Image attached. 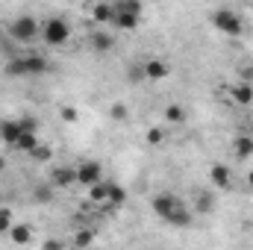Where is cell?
<instances>
[{"label":"cell","instance_id":"6da1fadb","mask_svg":"<svg viewBox=\"0 0 253 250\" xmlns=\"http://www.w3.org/2000/svg\"><path fill=\"white\" fill-rule=\"evenodd\" d=\"M47 68L50 65H47V59L42 53H27V56H18V59H12L6 65V74L9 77H39Z\"/></svg>","mask_w":253,"mask_h":250},{"label":"cell","instance_id":"7a4b0ae2","mask_svg":"<svg viewBox=\"0 0 253 250\" xmlns=\"http://www.w3.org/2000/svg\"><path fill=\"white\" fill-rule=\"evenodd\" d=\"M212 27H215L221 36H230V39H236V36L245 33V21H242V15L233 12V9H215V12H212Z\"/></svg>","mask_w":253,"mask_h":250},{"label":"cell","instance_id":"3957f363","mask_svg":"<svg viewBox=\"0 0 253 250\" xmlns=\"http://www.w3.org/2000/svg\"><path fill=\"white\" fill-rule=\"evenodd\" d=\"M9 36L18 42V44H30L42 36V24L33 18V15H18L12 24H9Z\"/></svg>","mask_w":253,"mask_h":250},{"label":"cell","instance_id":"277c9868","mask_svg":"<svg viewBox=\"0 0 253 250\" xmlns=\"http://www.w3.org/2000/svg\"><path fill=\"white\" fill-rule=\"evenodd\" d=\"M42 39L50 44V47H62L68 44V39H71V27H68V21L65 18H47L44 24H42Z\"/></svg>","mask_w":253,"mask_h":250},{"label":"cell","instance_id":"5b68a950","mask_svg":"<svg viewBox=\"0 0 253 250\" xmlns=\"http://www.w3.org/2000/svg\"><path fill=\"white\" fill-rule=\"evenodd\" d=\"M100 180H103V168H100V162L85 159V162L77 165V183H80V186H94V183H100Z\"/></svg>","mask_w":253,"mask_h":250},{"label":"cell","instance_id":"8992f818","mask_svg":"<svg viewBox=\"0 0 253 250\" xmlns=\"http://www.w3.org/2000/svg\"><path fill=\"white\" fill-rule=\"evenodd\" d=\"M180 206H183V200H180L177 194H171V191H162V194H156V197L150 200V209H153L162 221H165L174 209H180Z\"/></svg>","mask_w":253,"mask_h":250},{"label":"cell","instance_id":"52a82bcc","mask_svg":"<svg viewBox=\"0 0 253 250\" xmlns=\"http://www.w3.org/2000/svg\"><path fill=\"white\" fill-rule=\"evenodd\" d=\"M141 74H144V80H165L171 74V68L165 59H147V62H141Z\"/></svg>","mask_w":253,"mask_h":250},{"label":"cell","instance_id":"ba28073f","mask_svg":"<svg viewBox=\"0 0 253 250\" xmlns=\"http://www.w3.org/2000/svg\"><path fill=\"white\" fill-rule=\"evenodd\" d=\"M50 183L56 188H71L77 183V168H65V165L53 168V171H50Z\"/></svg>","mask_w":253,"mask_h":250},{"label":"cell","instance_id":"9c48e42d","mask_svg":"<svg viewBox=\"0 0 253 250\" xmlns=\"http://www.w3.org/2000/svg\"><path fill=\"white\" fill-rule=\"evenodd\" d=\"M191 221H194V215H191V209L183 203L180 209H174L168 218H165V224H171V227H177V230H186V227H191Z\"/></svg>","mask_w":253,"mask_h":250},{"label":"cell","instance_id":"30bf717a","mask_svg":"<svg viewBox=\"0 0 253 250\" xmlns=\"http://www.w3.org/2000/svg\"><path fill=\"white\" fill-rule=\"evenodd\" d=\"M115 6V3H112ZM138 21H141V15H132V12H126V9H115V18H112V24L118 27V30H135L138 27Z\"/></svg>","mask_w":253,"mask_h":250},{"label":"cell","instance_id":"8fae6325","mask_svg":"<svg viewBox=\"0 0 253 250\" xmlns=\"http://www.w3.org/2000/svg\"><path fill=\"white\" fill-rule=\"evenodd\" d=\"M21 132H24L21 121H0V141H6L9 147H15V141H18Z\"/></svg>","mask_w":253,"mask_h":250},{"label":"cell","instance_id":"7c38bea8","mask_svg":"<svg viewBox=\"0 0 253 250\" xmlns=\"http://www.w3.org/2000/svg\"><path fill=\"white\" fill-rule=\"evenodd\" d=\"M6 236H9L12 245H30V242H33V227H27V224H12Z\"/></svg>","mask_w":253,"mask_h":250},{"label":"cell","instance_id":"4fadbf2b","mask_svg":"<svg viewBox=\"0 0 253 250\" xmlns=\"http://www.w3.org/2000/svg\"><path fill=\"white\" fill-rule=\"evenodd\" d=\"M230 177H233V171L227 168V165H212L209 168V180H212V186H218V188H227L230 186Z\"/></svg>","mask_w":253,"mask_h":250},{"label":"cell","instance_id":"5bb4252c","mask_svg":"<svg viewBox=\"0 0 253 250\" xmlns=\"http://www.w3.org/2000/svg\"><path fill=\"white\" fill-rule=\"evenodd\" d=\"M91 18H94V24H112L115 6H112V3H94V6H91Z\"/></svg>","mask_w":253,"mask_h":250},{"label":"cell","instance_id":"9a60e30c","mask_svg":"<svg viewBox=\"0 0 253 250\" xmlns=\"http://www.w3.org/2000/svg\"><path fill=\"white\" fill-rule=\"evenodd\" d=\"M88 42H91V47H94L97 53H109V50L115 47V39H112L109 33H91Z\"/></svg>","mask_w":253,"mask_h":250},{"label":"cell","instance_id":"2e32d148","mask_svg":"<svg viewBox=\"0 0 253 250\" xmlns=\"http://www.w3.org/2000/svg\"><path fill=\"white\" fill-rule=\"evenodd\" d=\"M36 144H39V129H24V132L18 135V141H15V150H21V153H30Z\"/></svg>","mask_w":253,"mask_h":250},{"label":"cell","instance_id":"e0dca14e","mask_svg":"<svg viewBox=\"0 0 253 250\" xmlns=\"http://www.w3.org/2000/svg\"><path fill=\"white\" fill-rule=\"evenodd\" d=\"M233 100H236L239 106H251L253 103V85L251 83H236V85H233Z\"/></svg>","mask_w":253,"mask_h":250},{"label":"cell","instance_id":"ac0fdd59","mask_svg":"<svg viewBox=\"0 0 253 250\" xmlns=\"http://www.w3.org/2000/svg\"><path fill=\"white\" fill-rule=\"evenodd\" d=\"M126 203V188H121L118 183L109 180V188H106V206H124Z\"/></svg>","mask_w":253,"mask_h":250},{"label":"cell","instance_id":"d6986e66","mask_svg":"<svg viewBox=\"0 0 253 250\" xmlns=\"http://www.w3.org/2000/svg\"><path fill=\"white\" fill-rule=\"evenodd\" d=\"M233 153H236L239 159L253 156V138H251V135H239V138L233 141Z\"/></svg>","mask_w":253,"mask_h":250},{"label":"cell","instance_id":"ffe728a7","mask_svg":"<svg viewBox=\"0 0 253 250\" xmlns=\"http://www.w3.org/2000/svg\"><path fill=\"white\" fill-rule=\"evenodd\" d=\"M106 188H109V180H100V183L88 186V197H91L94 203H106Z\"/></svg>","mask_w":253,"mask_h":250},{"label":"cell","instance_id":"44dd1931","mask_svg":"<svg viewBox=\"0 0 253 250\" xmlns=\"http://www.w3.org/2000/svg\"><path fill=\"white\" fill-rule=\"evenodd\" d=\"M53 183H50V186H39L36 188V191H33V200H36V203H42V206H44V203H50V200H53Z\"/></svg>","mask_w":253,"mask_h":250},{"label":"cell","instance_id":"7402d4cb","mask_svg":"<svg viewBox=\"0 0 253 250\" xmlns=\"http://www.w3.org/2000/svg\"><path fill=\"white\" fill-rule=\"evenodd\" d=\"M165 118H168L171 124H183V121H186V109L177 106V103H171V106L165 109Z\"/></svg>","mask_w":253,"mask_h":250},{"label":"cell","instance_id":"603a6c76","mask_svg":"<svg viewBox=\"0 0 253 250\" xmlns=\"http://www.w3.org/2000/svg\"><path fill=\"white\" fill-rule=\"evenodd\" d=\"M27 156H33V159H36V162H47V159H50V156H53V150H50V147H47V144H36V147H33V150H30V153H27Z\"/></svg>","mask_w":253,"mask_h":250},{"label":"cell","instance_id":"cb8c5ba5","mask_svg":"<svg viewBox=\"0 0 253 250\" xmlns=\"http://www.w3.org/2000/svg\"><path fill=\"white\" fill-rule=\"evenodd\" d=\"M115 9H126V12H132V15H141V12H144L141 0H115Z\"/></svg>","mask_w":253,"mask_h":250},{"label":"cell","instance_id":"d4e9b609","mask_svg":"<svg viewBox=\"0 0 253 250\" xmlns=\"http://www.w3.org/2000/svg\"><path fill=\"white\" fill-rule=\"evenodd\" d=\"M9 227H12V209H0V236H6L9 233Z\"/></svg>","mask_w":253,"mask_h":250},{"label":"cell","instance_id":"484cf974","mask_svg":"<svg viewBox=\"0 0 253 250\" xmlns=\"http://www.w3.org/2000/svg\"><path fill=\"white\" fill-rule=\"evenodd\" d=\"M109 115H112L115 121H126V118H129V112H126V106H124V103H112Z\"/></svg>","mask_w":253,"mask_h":250},{"label":"cell","instance_id":"4316f807","mask_svg":"<svg viewBox=\"0 0 253 250\" xmlns=\"http://www.w3.org/2000/svg\"><path fill=\"white\" fill-rule=\"evenodd\" d=\"M62 121L77 124V121H80V109H74V106H62Z\"/></svg>","mask_w":253,"mask_h":250},{"label":"cell","instance_id":"83f0119b","mask_svg":"<svg viewBox=\"0 0 253 250\" xmlns=\"http://www.w3.org/2000/svg\"><path fill=\"white\" fill-rule=\"evenodd\" d=\"M162 138H165V129H162V126H153V129L147 132V144H162Z\"/></svg>","mask_w":253,"mask_h":250},{"label":"cell","instance_id":"f1b7e54d","mask_svg":"<svg viewBox=\"0 0 253 250\" xmlns=\"http://www.w3.org/2000/svg\"><path fill=\"white\" fill-rule=\"evenodd\" d=\"M91 242H94V233H88V230L74 236V245H77V248H85V245H91Z\"/></svg>","mask_w":253,"mask_h":250},{"label":"cell","instance_id":"f546056e","mask_svg":"<svg viewBox=\"0 0 253 250\" xmlns=\"http://www.w3.org/2000/svg\"><path fill=\"white\" fill-rule=\"evenodd\" d=\"M197 212H212V197L209 194H200L197 197Z\"/></svg>","mask_w":253,"mask_h":250},{"label":"cell","instance_id":"4dcf8cb0","mask_svg":"<svg viewBox=\"0 0 253 250\" xmlns=\"http://www.w3.org/2000/svg\"><path fill=\"white\" fill-rule=\"evenodd\" d=\"M0 171H6V156H0Z\"/></svg>","mask_w":253,"mask_h":250},{"label":"cell","instance_id":"1f68e13d","mask_svg":"<svg viewBox=\"0 0 253 250\" xmlns=\"http://www.w3.org/2000/svg\"><path fill=\"white\" fill-rule=\"evenodd\" d=\"M248 186L253 188V171H251V174H248Z\"/></svg>","mask_w":253,"mask_h":250},{"label":"cell","instance_id":"d6a6232c","mask_svg":"<svg viewBox=\"0 0 253 250\" xmlns=\"http://www.w3.org/2000/svg\"><path fill=\"white\" fill-rule=\"evenodd\" d=\"M0 39H3V27H0Z\"/></svg>","mask_w":253,"mask_h":250}]
</instances>
